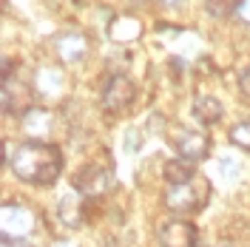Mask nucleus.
<instances>
[{"label":"nucleus","mask_w":250,"mask_h":247,"mask_svg":"<svg viewBox=\"0 0 250 247\" xmlns=\"http://www.w3.org/2000/svg\"><path fill=\"white\" fill-rule=\"evenodd\" d=\"M222 114H225V108L216 97H196L193 100V117L202 125H216L222 120Z\"/></svg>","instance_id":"9d476101"},{"label":"nucleus","mask_w":250,"mask_h":247,"mask_svg":"<svg viewBox=\"0 0 250 247\" xmlns=\"http://www.w3.org/2000/svg\"><path fill=\"white\" fill-rule=\"evenodd\" d=\"M159 245L162 247H199V230L188 219H165L159 225Z\"/></svg>","instance_id":"20e7f679"},{"label":"nucleus","mask_w":250,"mask_h":247,"mask_svg":"<svg viewBox=\"0 0 250 247\" xmlns=\"http://www.w3.org/2000/svg\"><path fill=\"white\" fill-rule=\"evenodd\" d=\"M236 17H239L242 23H248V26H250V0H239V9H236Z\"/></svg>","instance_id":"4468645a"},{"label":"nucleus","mask_w":250,"mask_h":247,"mask_svg":"<svg viewBox=\"0 0 250 247\" xmlns=\"http://www.w3.org/2000/svg\"><path fill=\"white\" fill-rule=\"evenodd\" d=\"M222 247H233V245H222Z\"/></svg>","instance_id":"a211bd4d"},{"label":"nucleus","mask_w":250,"mask_h":247,"mask_svg":"<svg viewBox=\"0 0 250 247\" xmlns=\"http://www.w3.org/2000/svg\"><path fill=\"white\" fill-rule=\"evenodd\" d=\"M230 142L236 148H242L245 154H250V120H242L230 128Z\"/></svg>","instance_id":"ddd939ff"},{"label":"nucleus","mask_w":250,"mask_h":247,"mask_svg":"<svg viewBox=\"0 0 250 247\" xmlns=\"http://www.w3.org/2000/svg\"><path fill=\"white\" fill-rule=\"evenodd\" d=\"M85 51H88V37H85V34L71 31V34H62L60 40H57V54H60L65 62L80 60Z\"/></svg>","instance_id":"6e6552de"},{"label":"nucleus","mask_w":250,"mask_h":247,"mask_svg":"<svg viewBox=\"0 0 250 247\" xmlns=\"http://www.w3.org/2000/svg\"><path fill=\"white\" fill-rule=\"evenodd\" d=\"M134 97H137V85H134V80L125 77V74H114V77L105 82V88H103V108L105 111H125L131 103H134Z\"/></svg>","instance_id":"39448f33"},{"label":"nucleus","mask_w":250,"mask_h":247,"mask_svg":"<svg viewBox=\"0 0 250 247\" xmlns=\"http://www.w3.org/2000/svg\"><path fill=\"white\" fill-rule=\"evenodd\" d=\"M168 3H176V0H168Z\"/></svg>","instance_id":"6ab92c4d"},{"label":"nucleus","mask_w":250,"mask_h":247,"mask_svg":"<svg viewBox=\"0 0 250 247\" xmlns=\"http://www.w3.org/2000/svg\"><path fill=\"white\" fill-rule=\"evenodd\" d=\"M205 9H208V15H210V17L225 20V17L236 15V9H239V0H205Z\"/></svg>","instance_id":"f8f14e48"},{"label":"nucleus","mask_w":250,"mask_h":247,"mask_svg":"<svg viewBox=\"0 0 250 247\" xmlns=\"http://www.w3.org/2000/svg\"><path fill=\"white\" fill-rule=\"evenodd\" d=\"M173 145L182 159L188 162H199V159H208L210 154V137L202 134V131H190V128H176L173 131Z\"/></svg>","instance_id":"423d86ee"},{"label":"nucleus","mask_w":250,"mask_h":247,"mask_svg":"<svg viewBox=\"0 0 250 247\" xmlns=\"http://www.w3.org/2000/svg\"><path fill=\"white\" fill-rule=\"evenodd\" d=\"M74 187H77V193H83V196L97 199V196L108 193L111 187H114V170L105 168V165H85L74 176Z\"/></svg>","instance_id":"7ed1b4c3"},{"label":"nucleus","mask_w":250,"mask_h":247,"mask_svg":"<svg viewBox=\"0 0 250 247\" xmlns=\"http://www.w3.org/2000/svg\"><path fill=\"white\" fill-rule=\"evenodd\" d=\"M12 170L17 179L29 182V185L48 187L60 179L62 173V154L60 148L48 145V142H23L17 145L12 154Z\"/></svg>","instance_id":"f257e3e1"},{"label":"nucleus","mask_w":250,"mask_h":247,"mask_svg":"<svg viewBox=\"0 0 250 247\" xmlns=\"http://www.w3.org/2000/svg\"><path fill=\"white\" fill-rule=\"evenodd\" d=\"M210 196V185L205 176H193L185 185H168L165 190V207L173 213H193V210H202L205 202Z\"/></svg>","instance_id":"f03ea898"},{"label":"nucleus","mask_w":250,"mask_h":247,"mask_svg":"<svg viewBox=\"0 0 250 247\" xmlns=\"http://www.w3.org/2000/svg\"><path fill=\"white\" fill-rule=\"evenodd\" d=\"M57 216L65 227H80L83 222V207H80L77 196H62L60 205H57Z\"/></svg>","instance_id":"9b49d317"},{"label":"nucleus","mask_w":250,"mask_h":247,"mask_svg":"<svg viewBox=\"0 0 250 247\" xmlns=\"http://www.w3.org/2000/svg\"><path fill=\"white\" fill-rule=\"evenodd\" d=\"M137 3H142V0H137Z\"/></svg>","instance_id":"aec40b11"},{"label":"nucleus","mask_w":250,"mask_h":247,"mask_svg":"<svg viewBox=\"0 0 250 247\" xmlns=\"http://www.w3.org/2000/svg\"><path fill=\"white\" fill-rule=\"evenodd\" d=\"M34 227V213L20 202H6L3 205V236L6 239H23Z\"/></svg>","instance_id":"0eeeda50"},{"label":"nucleus","mask_w":250,"mask_h":247,"mask_svg":"<svg viewBox=\"0 0 250 247\" xmlns=\"http://www.w3.org/2000/svg\"><path fill=\"white\" fill-rule=\"evenodd\" d=\"M239 91L245 94V97H250V65L242 71V77H239Z\"/></svg>","instance_id":"2eb2a0df"},{"label":"nucleus","mask_w":250,"mask_h":247,"mask_svg":"<svg viewBox=\"0 0 250 247\" xmlns=\"http://www.w3.org/2000/svg\"><path fill=\"white\" fill-rule=\"evenodd\" d=\"M3 247H31L26 239H6L3 236Z\"/></svg>","instance_id":"dca6fc26"},{"label":"nucleus","mask_w":250,"mask_h":247,"mask_svg":"<svg viewBox=\"0 0 250 247\" xmlns=\"http://www.w3.org/2000/svg\"><path fill=\"white\" fill-rule=\"evenodd\" d=\"M162 176H165L168 185H185V182H190V179L196 176V173H193V162H188L182 156L168 159V162L162 165Z\"/></svg>","instance_id":"1a4fd4ad"},{"label":"nucleus","mask_w":250,"mask_h":247,"mask_svg":"<svg viewBox=\"0 0 250 247\" xmlns=\"http://www.w3.org/2000/svg\"><path fill=\"white\" fill-rule=\"evenodd\" d=\"M51 247H77V245H74V242H54Z\"/></svg>","instance_id":"f3484780"}]
</instances>
